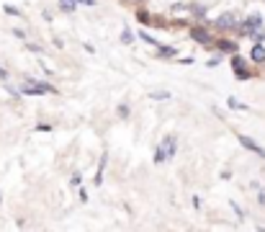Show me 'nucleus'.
Returning <instances> with one entry per match:
<instances>
[{"label":"nucleus","instance_id":"nucleus-13","mask_svg":"<svg viewBox=\"0 0 265 232\" xmlns=\"http://www.w3.org/2000/svg\"><path fill=\"white\" fill-rule=\"evenodd\" d=\"M175 47H160V57H175Z\"/></svg>","mask_w":265,"mask_h":232},{"label":"nucleus","instance_id":"nucleus-2","mask_svg":"<svg viewBox=\"0 0 265 232\" xmlns=\"http://www.w3.org/2000/svg\"><path fill=\"white\" fill-rule=\"evenodd\" d=\"M21 93L26 96H44V93H57V88L47 85V83H39V80H31V77H26L23 85H21Z\"/></svg>","mask_w":265,"mask_h":232},{"label":"nucleus","instance_id":"nucleus-9","mask_svg":"<svg viewBox=\"0 0 265 232\" xmlns=\"http://www.w3.org/2000/svg\"><path fill=\"white\" fill-rule=\"evenodd\" d=\"M216 49H221V52H232V54H235V52H237V44H235V42H219Z\"/></svg>","mask_w":265,"mask_h":232},{"label":"nucleus","instance_id":"nucleus-25","mask_svg":"<svg viewBox=\"0 0 265 232\" xmlns=\"http://www.w3.org/2000/svg\"><path fill=\"white\" fill-rule=\"evenodd\" d=\"M131 3H142V0H131Z\"/></svg>","mask_w":265,"mask_h":232},{"label":"nucleus","instance_id":"nucleus-17","mask_svg":"<svg viewBox=\"0 0 265 232\" xmlns=\"http://www.w3.org/2000/svg\"><path fill=\"white\" fill-rule=\"evenodd\" d=\"M3 11H6V13H8V16H21V11H18V8H16V6H6V8H3Z\"/></svg>","mask_w":265,"mask_h":232},{"label":"nucleus","instance_id":"nucleus-20","mask_svg":"<svg viewBox=\"0 0 265 232\" xmlns=\"http://www.w3.org/2000/svg\"><path fill=\"white\" fill-rule=\"evenodd\" d=\"M232 209H235V214H237V217H240V219H242V217H245V212H242V209H240V207H237V204H235V201H232Z\"/></svg>","mask_w":265,"mask_h":232},{"label":"nucleus","instance_id":"nucleus-21","mask_svg":"<svg viewBox=\"0 0 265 232\" xmlns=\"http://www.w3.org/2000/svg\"><path fill=\"white\" fill-rule=\"evenodd\" d=\"M13 34H16L18 39H26V31H21V28H13Z\"/></svg>","mask_w":265,"mask_h":232},{"label":"nucleus","instance_id":"nucleus-10","mask_svg":"<svg viewBox=\"0 0 265 232\" xmlns=\"http://www.w3.org/2000/svg\"><path fill=\"white\" fill-rule=\"evenodd\" d=\"M149 98L152 101H170V93L168 91H155V93H149Z\"/></svg>","mask_w":265,"mask_h":232},{"label":"nucleus","instance_id":"nucleus-16","mask_svg":"<svg viewBox=\"0 0 265 232\" xmlns=\"http://www.w3.org/2000/svg\"><path fill=\"white\" fill-rule=\"evenodd\" d=\"M116 111H119L121 119H126V116H129V106H126V103H119V108H116Z\"/></svg>","mask_w":265,"mask_h":232},{"label":"nucleus","instance_id":"nucleus-14","mask_svg":"<svg viewBox=\"0 0 265 232\" xmlns=\"http://www.w3.org/2000/svg\"><path fill=\"white\" fill-rule=\"evenodd\" d=\"M226 103H229V108H240V111H247V106H245V103H240L237 98H229Z\"/></svg>","mask_w":265,"mask_h":232},{"label":"nucleus","instance_id":"nucleus-4","mask_svg":"<svg viewBox=\"0 0 265 232\" xmlns=\"http://www.w3.org/2000/svg\"><path fill=\"white\" fill-rule=\"evenodd\" d=\"M235 23H237V16H235L232 11H226V13H221V16L216 18V26H219V28H232Z\"/></svg>","mask_w":265,"mask_h":232},{"label":"nucleus","instance_id":"nucleus-11","mask_svg":"<svg viewBox=\"0 0 265 232\" xmlns=\"http://www.w3.org/2000/svg\"><path fill=\"white\" fill-rule=\"evenodd\" d=\"M121 42H124V44H131V42H134V31H131V28H124V31H121Z\"/></svg>","mask_w":265,"mask_h":232},{"label":"nucleus","instance_id":"nucleus-5","mask_svg":"<svg viewBox=\"0 0 265 232\" xmlns=\"http://www.w3.org/2000/svg\"><path fill=\"white\" fill-rule=\"evenodd\" d=\"M191 39H193V42H198V44H211V34H206L201 26L191 28Z\"/></svg>","mask_w":265,"mask_h":232},{"label":"nucleus","instance_id":"nucleus-15","mask_svg":"<svg viewBox=\"0 0 265 232\" xmlns=\"http://www.w3.org/2000/svg\"><path fill=\"white\" fill-rule=\"evenodd\" d=\"M139 36L144 39V42H147V44H152V47H157V42H155V39H152V36H149L147 31H139Z\"/></svg>","mask_w":265,"mask_h":232},{"label":"nucleus","instance_id":"nucleus-1","mask_svg":"<svg viewBox=\"0 0 265 232\" xmlns=\"http://www.w3.org/2000/svg\"><path fill=\"white\" fill-rule=\"evenodd\" d=\"M175 150H178V139H175V134H170V137H165L162 142H160V147L155 150V163L160 165V163H165V160H170L173 155H175Z\"/></svg>","mask_w":265,"mask_h":232},{"label":"nucleus","instance_id":"nucleus-12","mask_svg":"<svg viewBox=\"0 0 265 232\" xmlns=\"http://www.w3.org/2000/svg\"><path fill=\"white\" fill-rule=\"evenodd\" d=\"M185 11H191V6H183V3H175V6L170 8V13H175V16H180V13H185Z\"/></svg>","mask_w":265,"mask_h":232},{"label":"nucleus","instance_id":"nucleus-23","mask_svg":"<svg viewBox=\"0 0 265 232\" xmlns=\"http://www.w3.org/2000/svg\"><path fill=\"white\" fill-rule=\"evenodd\" d=\"M78 3H83V6H95V0H78Z\"/></svg>","mask_w":265,"mask_h":232},{"label":"nucleus","instance_id":"nucleus-8","mask_svg":"<svg viewBox=\"0 0 265 232\" xmlns=\"http://www.w3.org/2000/svg\"><path fill=\"white\" fill-rule=\"evenodd\" d=\"M75 8H78V0H59V11H67V13H72Z\"/></svg>","mask_w":265,"mask_h":232},{"label":"nucleus","instance_id":"nucleus-3","mask_svg":"<svg viewBox=\"0 0 265 232\" xmlns=\"http://www.w3.org/2000/svg\"><path fill=\"white\" fill-rule=\"evenodd\" d=\"M240 144L245 147V150H250V152H255V155H262L265 158V150L255 142V139H250V137H245V134H240Z\"/></svg>","mask_w":265,"mask_h":232},{"label":"nucleus","instance_id":"nucleus-18","mask_svg":"<svg viewBox=\"0 0 265 232\" xmlns=\"http://www.w3.org/2000/svg\"><path fill=\"white\" fill-rule=\"evenodd\" d=\"M26 49H28V52H34V54H42V52H44L42 47H36V44H26Z\"/></svg>","mask_w":265,"mask_h":232},{"label":"nucleus","instance_id":"nucleus-7","mask_svg":"<svg viewBox=\"0 0 265 232\" xmlns=\"http://www.w3.org/2000/svg\"><path fill=\"white\" fill-rule=\"evenodd\" d=\"M250 57H252V62H265V44L262 42H255Z\"/></svg>","mask_w":265,"mask_h":232},{"label":"nucleus","instance_id":"nucleus-19","mask_svg":"<svg viewBox=\"0 0 265 232\" xmlns=\"http://www.w3.org/2000/svg\"><path fill=\"white\" fill-rule=\"evenodd\" d=\"M193 13H196V16H206V8H204V6H196Z\"/></svg>","mask_w":265,"mask_h":232},{"label":"nucleus","instance_id":"nucleus-22","mask_svg":"<svg viewBox=\"0 0 265 232\" xmlns=\"http://www.w3.org/2000/svg\"><path fill=\"white\" fill-rule=\"evenodd\" d=\"M0 80H8V72H6V67H0Z\"/></svg>","mask_w":265,"mask_h":232},{"label":"nucleus","instance_id":"nucleus-24","mask_svg":"<svg viewBox=\"0 0 265 232\" xmlns=\"http://www.w3.org/2000/svg\"><path fill=\"white\" fill-rule=\"evenodd\" d=\"M257 199H260V204H265V191H260V196H257Z\"/></svg>","mask_w":265,"mask_h":232},{"label":"nucleus","instance_id":"nucleus-6","mask_svg":"<svg viewBox=\"0 0 265 232\" xmlns=\"http://www.w3.org/2000/svg\"><path fill=\"white\" fill-rule=\"evenodd\" d=\"M232 65H235V70H237V77H240V80H247V77H250V72H247V67H245L242 57L232 54Z\"/></svg>","mask_w":265,"mask_h":232}]
</instances>
